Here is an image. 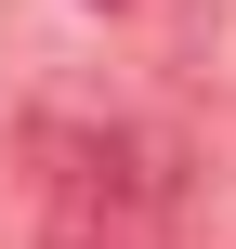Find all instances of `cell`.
I'll use <instances>...</instances> for the list:
<instances>
[{
    "mask_svg": "<svg viewBox=\"0 0 236 249\" xmlns=\"http://www.w3.org/2000/svg\"><path fill=\"white\" fill-rule=\"evenodd\" d=\"M171 197V144L118 118H39V236L53 249H118Z\"/></svg>",
    "mask_w": 236,
    "mask_h": 249,
    "instance_id": "6da1fadb",
    "label": "cell"
}]
</instances>
